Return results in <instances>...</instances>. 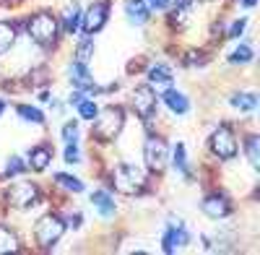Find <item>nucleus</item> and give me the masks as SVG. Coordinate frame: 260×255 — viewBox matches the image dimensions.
<instances>
[{
    "instance_id": "12",
    "label": "nucleus",
    "mask_w": 260,
    "mask_h": 255,
    "mask_svg": "<svg viewBox=\"0 0 260 255\" xmlns=\"http://www.w3.org/2000/svg\"><path fill=\"white\" fill-rule=\"evenodd\" d=\"M201 211H203V214H206L208 219L219 221V219H226V216L232 214V203H229V198H226V196H221V193H211V196H206V198H203Z\"/></svg>"
},
{
    "instance_id": "24",
    "label": "nucleus",
    "mask_w": 260,
    "mask_h": 255,
    "mask_svg": "<svg viewBox=\"0 0 260 255\" xmlns=\"http://www.w3.org/2000/svg\"><path fill=\"white\" fill-rule=\"evenodd\" d=\"M252 57H255L252 47L247 45V42H242L240 47H234V50H232V55H229V62H232V66H250V62H252Z\"/></svg>"
},
{
    "instance_id": "1",
    "label": "nucleus",
    "mask_w": 260,
    "mask_h": 255,
    "mask_svg": "<svg viewBox=\"0 0 260 255\" xmlns=\"http://www.w3.org/2000/svg\"><path fill=\"white\" fill-rule=\"evenodd\" d=\"M91 138H96L99 143H112L125 128V110L117 107V104H107L96 112V117L91 120Z\"/></svg>"
},
{
    "instance_id": "21",
    "label": "nucleus",
    "mask_w": 260,
    "mask_h": 255,
    "mask_svg": "<svg viewBox=\"0 0 260 255\" xmlns=\"http://www.w3.org/2000/svg\"><path fill=\"white\" fill-rule=\"evenodd\" d=\"M16 115L24 120V122H29V125H45V112L37 110V107H31V104H18Z\"/></svg>"
},
{
    "instance_id": "31",
    "label": "nucleus",
    "mask_w": 260,
    "mask_h": 255,
    "mask_svg": "<svg viewBox=\"0 0 260 255\" xmlns=\"http://www.w3.org/2000/svg\"><path fill=\"white\" fill-rule=\"evenodd\" d=\"M65 164H81V148H78V141L76 143H65V154H62Z\"/></svg>"
},
{
    "instance_id": "25",
    "label": "nucleus",
    "mask_w": 260,
    "mask_h": 255,
    "mask_svg": "<svg viewBox=\"0 0 260 255\" xmlns=\"http://www.w3.org/2000/svg\"><path fill=\"white\" fill-rule=\"evenodd\" d=\"M245 154H247V162L252 169H260V138L252 133L245 138Z\"/></svg>"
},
{
    "instance_id": "13",
    "label": "nucleus",
    "mask_w": 260,
    "mask_h": 255,
    "mask_svg": "<svg viewBox=\"0 0 260 255\" xmlns=\"http://www.w3.org/2000/svg\"><path fill=\"white\" fill-rule=\"evenodd\" d=\"M81 6H78V0H71V3H65L62 13H60V29L62 34H68V37H76L81 31Z\"/></svg>"
},
{
    "instance_id": "6",
    "label": "nucleus",
    "mask_w": 260,
    "mask_h": 255,
    "mask_svg": "<svg viewBox=\"0 0 260 255\" xmlns=\"http://www.w3.org/2000/svg\"><path fill=\"white\" fill-rule=\"evenodd\" d=\"M208 146H211V154L221 162H232L237 156V136L229 125H219L216 131L211 133L208 138Z\"/></svg>"
},
{
    "instance_id": "5",
    "label": "nucleus",
    "mask_w": 260,
    "mask_h": 255,
    "mask_svg": "<svg viewBox=\"0 0 260 255\" xmlns=\"http://www.w3.org/2000/svg\"><path fill=\"white\" fill-rule=\"evenodd\" d=\"M143 162H146V169L154 175H161L167 164H169V146L161 136H148L146 143H143Z\"/></svg>"
},
{
    "instance_id": "27",
    "label": "nucleus",
    "mask_w": 260,
    "mask_h": 255,
    "mask_svg": "<svg viewBox=\"0 0 260 255\" xmlns=\"http://www.w3.org/2000/svg\"><path fill=\"white\" fill-rule=\"evenodd\" d=\"M55 182H57L62 190H68V193H83V187H86L78 177L65 175V172H57V175H55Z\"/></svg>"
},
{
    "instance_id": "11",
    "label": "nucleus",
    "mask_w": 260,
    "mask_h": 255,
    "mask_svg": "<svg viewBox=\"0 0 260 255\" xmlns=\"http://www.w3.org/2000/svg\"><path fill=\"white\" fill-rule=\"evenodd\" d=\"M68 78L73 83V89H81V91H99L96 89V81L89 71V62H81V60H73L68 66Z\"/></svg>"
},
{
    "instance_id": "36",
    "label": "nucleus",
    "mask_w": 260,
    "mask_h": 255,
    "mask_svg": "<svg viewBox=\"0 0 260 255\" xmlns=\"http://www.w3.org/2000/svg\"><path fill=\"white\" fill-rule=\"evenodd\" d=\"M240 6H242V8H247V11H252V8L257 6V0H240Z\"/></svg>"
},
{
    "instance_id": "26",
    "label": "nucleus",
    "mask_w": 260,
    "mask_h": 255,
    "mask_svg": "<svg viewBox=\"0 0 260 255\" xmlns=\"http://www.w3.org/2000/svg\"><path fill=\"white\" fill-rule=\"evenodd\" d=\"M16 45V26L8 21H0V55L8 52Z\"/></svg>"
},
{
    "instance_id": "35",
    "label": "nucleus",
    "mask_w": 260,
    "mask_h": 255,
    "mask_svg": "<svg viewBox=\"0 0 260 255\" xmlns=\"http://www.w3.org/2000/svg\"><path fill=\"white\" fill-rule=\"evenodd\" d=\"M83 99H86V91L76 89V91H73V94L68 97V104H71V107H76V104H78V102H83Z\"/></svg>"
},
{
    "instance_id": "16",
    "label": "nucleus",
    "mask_w": 260,
    "mask_h": 255,
    "mask_svg": "<svg viewBox=\"0 0 260 255\" xmlns=\"http://www.w3.org/2000/svg\"><path fill=\"white\" fill-rule=\"evenodd\" d=\"M91 203H94V208L99 211L102 219H112V216L117 214L115 198L107 193V190H94V193H91Z\"/></svg>"
},
{
    "instance_id": "2",
    "label": "nucleus",
    "mask_w": 260,
    "mask_h": 255,
    "mask_svg": "<svg viewBox=\"0 0 260 255\" xmlns=\"http://www.w3.org/2000/svg\"><path fill=\"white\" fill-rule=\"evenodd\" d=\"M26 31L39 47H52L60 39V21H57V16H52L47 11H39L29 18Z\"/></svg>"
},
{
    "instance_id": "9",
    "label": "nucleus",
    "mask_w": 260,
    "mask_h": 255,
    "mask_svg": "<svg viewBox=\"0 0 260 255\" xmlns=\"http://www.w3.org/2000/svg\"><path fill=\"white\" fill-rule=\"evenodd\" d=\"M190 240H192L190 229H187L180 219H177V221L172 219V221L167 224V229H164V235H161V250H164L167 255H172V252H177V250L187 247Z\"/></svg>"
},
{
    "instance_id": "37",
    "label": "nucleus",
    "mask_w": 260,
    "mask_h": 255,
    "mask_svg": "<svg viewBox=\"0 0 260 255\" xmlns=\"http://www.w3.org/2000/svg\"><path fill=\"white\" fill-rule=\"evenodd\" d=\"M3 112H6V102H3V99H0V115H3Z\"/></svg>"
},
{
    "instance_id": "28",
    "label": "nucleus",
    "mask_w": 260,
    "mask_h": 255,
    "mask_svg": "<svg viewBox=\"0 0 260 255\" xmlns=\"http://www.w3.org/2000/svg\"><path fill=\"white\" fill-rule=\"evenodd\" d=\"M76 107H78V117H81V120H94L96 112H99V107H96L94 99H83V102L76 104Z\"/></svg>"
},
{
    "instance_id": "18",
    "label": "nucleus",
    "mask_w": 260,
    "mask_h": 255,
    "mask_svg": "<svg viewBox=\"0 0 260 255\" xmlns=\"http://www.w3.org/2000/svg\"><path fill=\"white\" fill-rule=\"evenodd\" d=\"M148 86L169 89V86H172V71H169V66H161V62L151 66V68H148Z\"/></svg>"
},
{
    "instance_id": "20",
    "label": "nucleus",
    "mask_w": 260,
    "mask_h": 255,
    "mask_svg": "<svg viewBox=\"0 0 260 255\" xmlns=\"http://www.w3.org/2000/svg\"><path fill=\"white\" fill-rule=\"evenodd\" d=\"M172 167H175L185 180H192V172H190L187 154H185V146H182V143H177L175 148H172Z\"/></svg>"
},
{
    "instance_id": "14",
    "label": "nucleus",
    "mask_w": 260,
    "mask_h": 255,
    "mask_svg": "<svg viewBox=\"0 0 260 255\" xmlns=\"http://www.w3.org/2000/svg\"><path fill=\"white\" fill-rule=\"evenodd\" d=\"M125 16L130 24H136V26H143L146 21L151 18V8L146 0H125Z\"/></svg>"
},
{
    "instance_id": "17",
    "label": "nucleus",
    "mask_w": 260,
    "mask_h": 255,
    "mask_svg": "<svg viewBox=\"0 0 260 255\" xmlns=\"http://www.w3.org/2000/svg\"><path fill=\"white\" fill-rule=\"evenodd\" d=\"M161 99H164V104L169 107L172 115H187L190 112V99L182 91H177V89H167Z\"/></svg>"
},
{
    "instance_id": "34",
    "label": "nucleus",
    "mask_w": 260,
    "mask_h": 255,
    "mask_svg": "<svg viewBox=\"0 0 260 255\" xmlns=\"http://www.w3.org/2000/svg\"><path fill=\"white\" fill-rule=\"evenodd\" d=\"M65 221V229H78L81 227V214H71L68 219H62Z\"/></svg>"
},
{
    "instance_id": "10",
    "label": "nucleus",
    "mask_w": 260,
    "mask_h": 255,
    "mask_svg": "<svg viewBox=\"0 0 260 255\" xmlns=\"http://www.w3.org/2000/svg\"><path fill=\"white\" fill-rule=\"evenodd\" d=\"M107 18H110V3H107V0H96V3H91L89 8L81 13V29H83V34L102 31V26L107 24Z\"/></svg>"
},
{
    "instance_id": "33",
    "label": "nucleus",
    "mask_w": 260,
    "mask_h": 255,
    "mask_svg": "<svg viewBox=\"0 0 260 255\" xmlns=\"http://www.w3.org/2000/svg\"><path fill=\"white\" fill-rule=\"evenodd\" d=\"M175 0H148V8L151 11H169Z\"/></svg>"
},
{
    "instance_id": "4",
    "label": "nucleus",
    "mask_w": 260,
    "mask_h": 255,
    "mask_svg": "<svg viewBox=\"0 0 260 255\" xmlns=\"http://www.w3.org/2000/svg\"><path fill=\"white\" fill-rule=\"evenodd\" d=\"M65 235V221L57 214H45L34 227V240L42 250H52Z\"/></svg>"
},
{
    "instance_id": "7",
    "label": "nucleus",
    "mask_w": 260,
    "mask_h": 255,
    "mask_svg": "<svg viewBox=\"0 0 260 255\" xmlns=\"http://www.w3.org/2000/svg\"><path fill=\"white\" fill-rule=\"evenodd\" d=\"M130 107H133V112L146 125H151V120H154V115H156V91H154V86H148V83L136 86L133 94H130Z\"/></svg>"
},
{
    "instance_id": "19",
    "label": "nucleus",
    "mask_w": 260,
    "mask_h": 255,
    "mask_svg": "<svg viewBox=\"0 0 260 255\" xmlns=\"http://www.w3.org/2000/svg\"><path fill=\"white\" fill-rule=\"evenodd\" d=\"M229 104H232L234 110H240V112H255V107H257V94H252V91L232 94Z\"/></svg>"
},
{
    "instance_id": "8",
    "label": "nucleus",
    "mask_w": 260,
    "mask_h": 255,
    "mask_svg": "<svg viewBox=\"0 0 260 255\" xmlns=\"http://www.w3.org/2000/svg\"><path fill=\"white\" fill-rule=\"evenodd\" d=\"M6 201H8V206H13V208H31V206H37V201H39V185H37V182H29V180L13 182V185L6 190Z\"/></svg>"
},
{
    "instance_id": "15",
    "label": "nucleus",
    "mask_w": 260,
    "mask_h": 255,
    "mask_svg": "<svg viewBox=\"0 0 260 255\" xmlns=\"http://www.w3.org/2000/svg\"><path fill=\"white\" fill-rule=\"evenodd\" d=\"M52 162V148L50 146H34L29 156H26V167L34 169V172H45Z\"/></svg>"
},
{
    "instance_id": "23",
    "label": "nucleus",
    "mask_w": 260,
    "mask_h": 255,
    "mask_svg": "<svg viewBox=\"0 0 260 255\" xmlns=\"http://www.w3.org/2000/svg\"><path fill=\"white\" fill-rule=\"evenodd\" d=\"M94 50H96V45H94V37H91V34H83V37L78 39V45H76V60H81V62H89V60L94 57Z\"/></svg>"
},
{
    "instance_id": "38",
    "label": "nucleus",
    "mask_w": 260,
    "mask_h": 255,
    "mask_svg": "<svg viewBox=\"0 0 260 255\" xmlns=\"http://www.w3.org/2000/svg\"><path fill=\"white\" fill-rule=\"evenodd\" d=\"M195 3H211V0H195Z\"/></svg>"
},
{
    "instance_id": "29",
    "label": "nucleus",
    "mask_w": 260,
    "mask_h": 255,
    "mask_svg": "<svg viewBox=\"0 0 260 255\" xmlns=\"http://www.w3.org/2000/svg\"><path fill=\"white\" fill-rule=\"evenodd\" d=\"M26 162L21 159V156H11L8 164H6V177H16V175H24L26 172Z\"/></svg>"
},
{
    "instance_id": "32",
    "label": "nucleus",
    "mask_w": 260,
    "mask_h": 255,
    "mask_svg": "<svg viewBox=\"0 0 260 255\" xmlns=\"http://www.w3.org/2000/svg\"><path fill=\"white\" fill-rule=\"evenodd\" d=\"M245 26H247V18H237L234 24L229 26V31H226V39H240L245 34Z\"/></svg>"
},
{
    "instance_id": "3",
    "label": "nucleus",
    "mask_w": 260,
    "mask_h": 255,
    "mask_svg": "<svg viewBox=\"0 0 260 255\" xmlns=\"http://www.w3.org/2000/svg\"><path fill=\"white\" fill-rule=\"evenodd\" d=\"M112 187L122 196H141L146 190V175L136 164H117L112 169Z\"/></svg>"
},
{
    "instance_id": "30",
    "label": "nucleus",
    "mask_w": 260,
    "mask_h": 255,
    "mask_svg": "<svg viewBox=\"0 0 260 255\" xmlns=\"http://www.w3.org/2000/svg\"><path fill=\"white\" fill-rule=\"evenodd\" d=\"M60 136H62L65 143H76L78 141V120H68V122H65Z\"/></svg>"
},
{
    "instance_id": "22",
    "label": "nucleus",
    "mask_w": 260,
    "mask_h": 255,
    "mask_svg": "<svg viewBox=\"0 0 260 255\" xmlns=\"http://www.w3.org/2000/svg\"><path fill=\"white\" fill-rule=\"evenodd\" d=\"M3 252H18V237L6 224H0V255Z\"/></svg>"
}]
</instances>
